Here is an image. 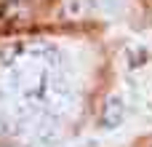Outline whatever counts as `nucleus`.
Listing matches in <instances>:
<instances>
[{"mask_svg":"<svg viewBox=\"0 0 152 147\" xmlns=\"http://www.w3.org/2000/svg\"><path fill=\"white\" fill-rule=\"evenodd\" d=\"M45 96H48V107H51L53 115H67L75 107V88H72L69 78L61 75V72H53L48 78Z\"/></svg>","mask_w":152,"mask_h":147,"instance_id":"1","label":"nucleus"},{"mask_svg":"<svg viewBox=\"0 0 152 147\" xmlns=\"http://www.w3.org/2000/svg\"><path fill=\"white\" fill-rule=\"evenodd\" d=\"M104 126L107 129H115L120 121H123V99L120 96H110L107 99V110H104Z\"/></svg>","mask_w":152,"mask_h":147,"instance_id":"2","label":"nucleus"},{"mask_svg":"<svg viewBox=\"0 0 152 147\" xmlns=\"http://www.w3.org/2000/svg\"><path fill=\"white\" fill-rule=\"evenodd\" d=\"M96 5L102 8V13L107 16H120L126 11V0H96Z\"/></svg>","mask_w":152,"mask_h":147,"instance_id":"3","label":"nucleus"},{"mask_svg":"<svg viewBox=\"0 0 152 147\" xmlns=\"http://www.w3.org/2000/svg\"><path fill=\"white\" fill-rule=\"evenodd\" d=\"M67 13H83V3L80 0H67Z\"/></svg>","mask_w":152,"mask_h":147,"instance_id":"4","label":"nucleus"}]
</instances>
